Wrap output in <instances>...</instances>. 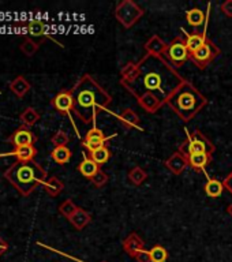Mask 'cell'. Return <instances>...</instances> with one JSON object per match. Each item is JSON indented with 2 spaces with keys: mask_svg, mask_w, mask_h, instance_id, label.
Instances as JSON below:
<instances>
[{
  "mask_svg": "<svg viewBox=\"0 0 232 262\" xmlns=\"http://www.w3.org/2000/svg\"><path fill=\"white\" fill-rule=\"evenodd\" d=\"M43 187H44L47 194H49L51 196H56L63 191L65 183L59 178H56V176H49V178H47L44 184H43Z\"/></svg>",
  "mask_w": 232,
  "mask_h": 262,
  "instance_id": "cell-19",
  "label": "cell"
},
{
  "mask_svg": "<svg viewBox=\"0 0 232 262\" xmlns=\"http://www.w3.org/2000/svg\"><path fill=\"white\" fill-rule=\"evenodd\" d=\"M165 165H167V167L174 172V173L179 175V173H182V172L184 171V168L187 167L188 164H187V159H186V157H184L179 150H178L175 151V153H174V155L167 160V161H165Z\"/></svg>",
  "mask_w": 232,
  "mask_h": 262,
  "instance_id": "cell-14",
  "label": "cell"
},
{
  "mask_svg": "<svg viewBox=\"0 0 232 262\" xmlns=\"http://www.w3.org/2000/svg\"><path fill=\"white\" fill-rule=\"evenodd\" d=\"M223 183H224V188H227V190L232 194V172L227 176V178H225Z\"/></svg>",
  "mask_w": 232,
  "mask_h": 262,
  "instance_id": "cell-38",
  "label": "cell"
},
{
  "mask_svg": "<svg viewBox=\"0 0 232 262\" xmlns=\"http://www.w3.org/2000/svg\"><path fill=\"white\" fill-rule=\"evenodd\" d=\"M116 118L123 123L126 124L127 127H131V128H137V130H142L141 126H139V118L138 115L135 114L134 111L131 110H124L120 115H118Z\"/></svg>",
  "mask_w": 232,
  "mask_h": 262,
  "instance_id": "cell-21",
  "label": "cell"
},
{
  "mask_svg": "<svg viewBox=\"0 0 232 262\" xmlns=\"http://www.w3.org/2000/svg\"><path fill=\"white\" fill-rule=\"evenodd\" d=\"M90 180H92V183H93L96 187H102V186L108 182V175H107L106 172L100 169V171H98Z\"/></svg>",
  "mask_w": 232,
  "mask_h": 262,
  "instance_id": "cell-35",
  "label": "cell"
},
{
  "mask_svg": "<svg viewBox=\"0 0 232 262\" xmlns=\"http://www.w3.org/2000/svg\"><path fill=\"white\" fill-rule=\"evenodd\" d=\"M227 212H228V213H229V214H231V216H232V204H231V205H229L228 208H227Z\"/></svg>",
  "mask_w": 232,
  "mask_h": 262,
  "instance_id": "cell-40",
  "label": "cell"
},
{
  "mask_svg": "<svg viewBox=\"0 0 232 262\" xmlns=\"http://www.w3.org/2000/svg\"><path fill=\"white\" fill-rule=\"evenodd\" d=\"M90 220H92V217H90L89 213L86 212V210H83V209L78 208L75 214L70 219V223H71L78 231H81V229H83L86 225L89 224Z\"/></svg>",
  "mask_w": 232,
  "mask_h": 262,
  "instance_id": "cell-23",
  "label": "cell"
},
{
  "mask_svg": "<svg viewBox=\"0 0 232 262\" xmlns=\"http://www.w3.org/2000/svg\"><path fill=\"white\" fill-rule=\"evenodd\" d=\"M143 247H145L143 241L138 236V233L135 232L130 233V235L124 239V242H123V249H124V251H126L129 255H131V257H134L138 251L143 250Z\"/></svg>",
  "mask_w": 232,
  "mask_h": 262,
  "instance_id": "cell-13",
  "label": "cell"
},
{
  "mask_svg": "<svg viewBox=\"0 0 232 262\" xmlns=\"http://www.w3.org/2000/svg\"><path fill=\"white\" fill-rule=\"evenodd\" d=\"M134 258L137 262H152L151 254H149V251H146L145 249L141 250V251H138V253L135 254Z\"/></svg>",
  "mask_w": 232,
  "mask_h": 262,
  "instance_id": "cell-36",
  "label": "cell"
},
{
  "mask_svg": "<svg viewBox=\"0 0 232 262\" xmlns=\"http://www.w3.org/2000/svg\"><path fill=\"white\" fill-rule=\"evenodd\" d=\"M19 120L20 123H22V126L30 128V127L34 126V124L40 120V114H38L33 106H28V108L19 115Z\"/></svg>",
  "mask_w": 232,
  "mask_h": 262,
  "instance_id": "cell-24",
  "label": "cell"
},
{
  "mask_svg": "<svg viewBox=\"0 0 232 262\" xmlns=\"http://www.w3.org/2000/svg\"><path fill=\"white\" fill-rule=\"evenodd\" d=\"M26 30L29 32V34L36 38H40V37H48V26L40 19H32L29 20L26 24Z\"/></svg>",
  "mask_w": 232,
  "mask_h": 262,
  "instance_id": "cell-17",
  "label": "cell"
},
{
  "mask_svg": "<svg viewBox=\"0 0 232 262\" xmlns=\"http://www.w3.org/2000/svg\"><path fill=\"white\" fill-rule=\"evenodd\" d=\"M7 250H8L7 242L4 241L3 237L0 236V257H2V255H3V254L6 253V251H7Z\"/></svg>",
  "mask_w": 232,
  "mask_h": 262,
  "instance_id": "cell-39",
  "label": "cell"
},
{
  "mask_svg": "<svg viewBox=\"0 0 232 262\" xmlns=\"http://www.w3.org/2000/svg\"><path fill=\"white\" fill-rule=\"evenodd\" d=\"M163 57L174 69L182 67L190 59V52H188L187 45H186V40H183L180 36L175 37L167 45V49H165Z\"/></svg>",
  "mask_w": 232,
  "mask_h": 262,
  "instance_id": "cell-6",
  "label": "cell"
},
{
  "mask_svg": "<svg viewBox=\"0 0 232 262\" xmlns=\"http://www.w3.org/2000/svg\"><path fill=\"white\" fill-rule=\"evenodd\" d=\"M70 138L69 135L66 131H56L55 135H53L52 138H51V142L53 143V146L59 147V146H67V143H69Z\"/></svg>",
  "mask_w": 232,
  "mask_h": 262,
  "instance_id": "cell-34",
  "label": "cell"
},
{
  "mask_svg": "<svg viewBox=\"0 0 232 262\" xmlns=\"http://www.w3.org/2000/svg\"><path fill=\"white\" fill-rule=\"evenodd\" d=\"M74 98V114L85 124H96V118L102 111H107L112 97L102 89L100 83L90 75H83L71 88Z\"/></svg>",
  "mask_w": 232,
  "mask_h": 262,
  "instance_id": "cell-2",
  "label": "cell"
},
{
  "mask_svg": "<svg viewBox=\"0 0 232 262\" xmlns=\"http://www.w3.org/2000/svg\"><path fill=\"white\" fill-rule=\"evenodd\" d=\"M8 142L15 149L22 146H34V143L37 142V137L29 127L20 126L8 137Z\"/></svg>",
  "mask_w": 232,
  "mask_h": 262,
  "instance_id": "cell-10",
  "label": "cell"
},
{
  "mask_svg": "<svg viewBox=\"0 0 232 262\" xmlns=\"http://www.w3.org/2000/svg\"><path fill=\"white\" fill-rule=\"evenodd\" d=\"M89 157L93 160L94 163L98 164L101 167L102 164H106L108 160L111 159V150L107 146H102L100 149H96V150L90 151Z\"/></svg>",
  "mask_w": 232,
  "mask_h": 262,
  "instance_id": "cell-29",
  "label": "cell"
},
{
  "mask_svg": "<svg viewBox=\"0 0 232 262\" xmlns=\"http://www.w3.org/2000/svg\"><path fill=\"white\" fill-rule=\"evenodd\" d=\"M14 157L16 159V161H22V163H26V161H33L34 157L37 155V149L34 146H22L14 149V151L11 153Z\"/></svg>",
  "mask_w": 232,
  "mask_h": 262,
  "instance_id": "cell-20",
  "label": "cell"
},
{
  "mask_svg": "<svg viewBox=\"0 0 232 262\" xmlns=\"http://www.w3.org/2000/svg\"><path fill=\"white\" fill-rule=\"evenodd\" d=\"M78 171H79V173H81L82 176L92 179V178L100 171V165L94 163L93 160L88 156V153H83V160H82L81 164L78 165Z\"/></svg>",
  "mask_w": 232,
  "mask_h": 262,
  "instance_id": "cell-15",
  "label": "cell"
},
{
  "mask_svg": "<svg viewBox=\"0 0 232 262\" xmlns=\"http://www.w3.org/2000/svg\"><path fill=\"white\" fill-rule=\"evenodd\" d=\"M186 19H187L188 25H192L193 28H200L206 22V15L201 11L200 8H192L186 14Z\"/></svg>",
  "mask_w": 232,
  "mask_h": 262,
  "instance_id": "cell-27",
  "label": "cell"
},
{
  "mask_svg": "<svg viewBox=\"0 0 232 262\" xmlns=\"http://www.w3.org/2000/svg\"><path fill=\"white\" fill-rule=\"evenodd\" d=\"M186 135H187V141L180 145L179 151L184 157H187L194 153H209L212 155L215 151V145L209 138H206L201 131L196 130L194 133H188L187 128H184Z\"/></svg>",
  "mask_w": 232,
  "mask_h": 262,
  "instance_id": "cell-5",
  "label": "cell"
},
{
  "mask_svg": "<svg viewBox=\"0 0 232 262\" xmlns=\"http://www.w3.org/2000/svg\"><path fill=\"white\" fill-rule=\"evenodd\" d=\"M71 150H70L67 146H59L55 147L52 151H51V157L53 159V161L57 164H60V165H65L71 160Z\"/></svg>",
  "mask_w": 232,
  "mask_h": 262,
  "instance_id": "cell-26",
  "label": "cell"
},
{
  "mask_svg": "<svg viewBox=\"0 0 232 262\" xmlns=\"http://www.w3.org/2000/svg\"><path fill=\"white\" fill-rule=\"evenodd\" d=\"M221 11L227 16H232V0H227L221 4Z\"/></svg>",
  "mask_w": 232,
  "mask_h": 262,
  "instance_id": "cell-37",
  "label": "cell"
},
{
  "mask_svg": "<svg viewBox=\"0 0 232 262\" xmlns=\"http://www.w3.org/2000/svg\"><path fill=\"white\" fill-rule=\"evenodd\" d=\"M152 262H167L168 251L163 246H155L153 249L149 250Z\"/></svg>",
  "mask_w": 232,
  "mask_h": 262,
  "instance_id": "cell-31",
  "label": "cell"
},
{
  "mask_svg": "<svg viewBox=\"0 0 232 262\" xmlns=\"http://www.w3.org/2000/svg\"><path fill=\"white\" fill-rule=\"evenodd\" d=\"M167 45L159 36H153L149 38V41L145 45V49H146L147 53L151 55H156V56H163L165 49H167Z\"/></svg>",
  "mask_w": 232,
  "mask_h": 262,
  "instance_id": "cell-18",
  "label": "cell"
},
{
  "mask_svg": "<svg viewBox=\"0 0 232 262\" xmlns=\"http://www.w3.org/2000/svg\"><path fill=\"white\" fill-rule=\"evenodd\" d=\"M30 83L26 81V78L24 75H18L15 79H12L11 83H10V90H11L12 93L15 94L18 98H24L25 94L28 93L29 90H30Z\"/></svg>",
  "mask_w": 232,
  "mask_h": 262,
  "instance_id": "cell-16",
  "label": "cell"
},
{
  "mask_svg": "<svg viewBox=\"0 0 232 262\" xmlns=\"http://www.w3.org/2000/svg\"><path fill=\"white\" fill-rule=\"evenodd\" d=\"M51 104L57 112L61 115H69L71 118V111L74 110V98L71 89L70 90H61L51 100Z\"/></svg>",
  "mask_w": 232,
  "mask_h": 262,
  "instance_id": "cell-11",
  "label": "cell"
},
{
  "mask_svg": "<svg viewBox=\"0 0 232 262\" xmlns=\"http://www.w3.org/2000/svg\"><path fill=\"white\" fill-rule=\"evenodd\" d=\"M186 159H187V164L190 167L194 168L196 171H202L206 175L205 167L212 161V155H209V153H194V155L187 156ZM206 179H209V175H206Z\"/></svg>",
  "mask_w": 232,
  "mask_h": 262,
  "instance_id": "cell-12",
  "label": "cell"
},
{
  "mask_svg": "<svg viewBox=\"0 0 232 262\" xmlns=\"http://www.w3.org/2000/svg\"><path fill=\"white\" fill-rule=\"evenodd\" d=\"M146 176H147L146 172L143 171L142 168L135 167L134 169H131L130 171V175H129V178H130V180L135 184V186H139V184L142 183L143 180L146 179Z\"/></svg>",
  "mask_w": 232,
  "mask_h": 262,
  "instance_id": "cell-33",
  "label": "cell"
},
{
  "mask_svg": "<svg viewBox=\"0 0 232 262\" xmlns=\"http://www.w3.org/2000/svg\"><path fill=\"white\" fill-rule=\"evenodd\" d=\"M167 104L182 120L188 122L201 112V110L208 104V100L190 82L184 81L170 97Z\"/></svg>",
  "mask_w": 232,
  "mask_h": 262,
  "instance_id": "cell-4",
  "label": "cell"
},
{
  "mask_svg": "<svg viewBox=\"0 0 232 262\" xmlns=\"http://www.w3.org/2000/svg\"><path fill=\"white\" fill-rule=\"evenodd\" d=\"M220 55V49L217 48L216 44L212 40H206L205 44L200 49H197L196 52L190 53V59L198 69H206L217 56Z\"/></svg>",
  "mask_w": 232,
  "mask_h": 262,
  "instance_id": "cell-7",
  "label": "cell"
},
{
  "mask_svg": "<svg viewBox=\"0 0 232 262\" xmlns=\"http://www.w3.org/2000/svg\"><path fill=\"white\" fill-rule=\"evenodd\" d=\"M77 210L78 206L74 204L71 200H66L65 202L59 206V212H60V214H63V216H65L66 219H69V220L75 214Z\"/></svg>",
  "mask_w": 232,
  "mask_h": 262,
  "instance_id": "cell-32",
  "label": "cell"
},
{
  "mask_svg": "<svg viewBox=\"0 0 232 262\" xmlns=\"http://www.w3.org/2000/svg\"><path fill=\"white\" fill-rule=\"evenodd\" d=\"M19 48L25 56L32 57L33 55L38 51V48H40V42H36V41H33L32 38H29L28 36H25L24 38H22V41H20Z\"/></svg>",
  "mask_w": 232,
  "mask_h": 262,
  "instance_id": "cell-28",
  "label": "cell"
},
{
  "mask_svg": "<svg viewBox=\"0 0 232 262\" xmlns=\"http://www.w3.org/2000/svg\"><path fill=\"white\" fill-rule=\"evenodd\" d=\"M224 191V183L217 179H210L209 178L206 184H205V192L210 198H219Z\"/></svg>",
  "mask_w": 232,
  "mask_h": 262,
  "instance_id": "cell-25",
  "label": "cell"
},
{
  "mask_svg": "<svg viewBox=\"0 0 232 262\" xmlns=\"http://www.w3.org/2000/svg\"><path fill=\"white\" fill-rule=\"evenodd\" d=\"M4 179L18 190L22 196H29L40 184L47 180V171L40 164L33 161H15L4 172Z\"/></svg>",
  "mask_w": 232,
  "mask_h": 262,
  "instance_id": "cell-3",
  "label": "cell"
},
{
  "mask_svg": "<svg viewBox=\"0 0 232 262\" xmlns=\"http://www.w3.org/2000/svg\"><path fill=\"white\" fill-rule=\"evenodd\" d=\"M143 15V10L133 2H122L116 8V18L124 28H130Z\"/></svg>",
  "mask_w": 232,
  "mask_h": 262,
  "instance_id": "cell-8",
  "label": "cell"
},
{
  "mask_svg": "<svg viewBox=\"0 0 232 262\" xmlns=\"http://www.w3.org/2000/svg\"><path fill=\"white\" fill-rule=\"evenodd\" d=\"M137 66V77L133 81L120 82L137 100L145 94H152L161 104H167L175 90L184 82L183 77L163 56L146 53Z\"/></svg>",
  "mask_w": 232,
  "mask_h": 262,
  "instance_id": "cell-1",
  "label": "cell"
},
{
  "mask_svg": "<svg viewBox=\"0 0 232 262\" xmlns=\"http://www.w3.org/2000/svg\"><path fill=\"white\" fill-rule=\"evenodd\" d=\"M114 137H116V134L111 135V137H106V135H104V133H102V130L97 128V127H96V124H93L92 130L88 131L85 135V138L82 139V145H83L86 150H89V153H90V151L96 150V149H100V147H102V146H107L106 143L108 142V141H111V139L114 138Z\"/></svg>",
  "mask_w": 232,
  "mask_h": 262,
  "instance_id": "cell-9",
  "label": "cell"
},
{
  "mask_svg": "<svg viewBox=\"0 0 232 262\" xmlns=\"http://www.w3.org/2000/svg\"><path fill=\"white\" fill-rule=\"evenodd\" d=\"M138 74V66L135 63H129L123 67V70L120 71V82H127V81H133Z\"/></svg>",
  "mask_w": 232,
  "mask_h": 262,
  "instance_id": "cell-30",
  "label": "cell"
},
{
  "mask_svg": "<svg viewBox=\"0 0 232 262\" xmlns=\"http://www.w3.org/2000/svg\"><path fill=\"white\" fill-rule=\"evenodd\" d=\"M139 105L142 106L143 110L149 112V114H155L157 111L160 110V106L163 105L161 102L155 97V96H152V94H145L141 98H138Z\"/></svg>",
  "mask_w": 232,
  "mask_h": 262,
  "instance_id": "cell-22",
  "label": "cell"
}]
</instances>
